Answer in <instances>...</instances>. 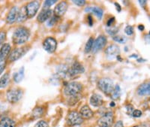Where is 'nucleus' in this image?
I'll use <instances>...</instances> for the list:
<instances>
[{"mask_svg": "<svg viewBox=\"0 0 150 127\" xmlns=\"http://www.w3.org/2000/svg\"><path fill=\"white\" fill-rule=\"evenodd\" d=\"M149 35H150V31H149Z\"/></svg>", "mask_w": 150, "mask_h": 127, "instance_id": "obj_44", "label": "nucleus"}, {"mask_svg": "<svg viewBox=\"0 0 150 127\" xmlns=\"http://www.w3.org/2000/svg\"><path fill=\"white\" fill-rule=\"evenodd\" d=\"M6 65H7V62H0V75L2 74L3 71L5 70V67H6Z\"/></svg>", "mask_w": 150, "mask_h": 127, "instance_id": "obj_37", "label": "nucleus"}, {"mask_svg": "<svg viewBox=\"0 0 150 127\" xmlns=\"http://www.w3.org/2000/svg\"><path fill=\"white\" fill-rule=\"evenodd\" d=\"M118 31H119V29H118V28L116 27H110L107 29V32H108L110 35H115L118 33Z\"/></svg>", "mask_w": 150, "mask_h": 127, "instance_id": "obj_32", "label": "nucleus"}, {"mask_svg": "<svg viewBox=\"0 0 150 127\" xmlns=\"http://www.w3.org/2000/svg\"><path fill=\"white\" fill-rule=\"evenodd\" d=\"M144 26H143V25H139L138 26V29H139V30H140V31H143V30H144Z\"/></svg>", "mask_w": 150, "mask_h": 127, "instance_id": "obj_43", "label": "nucleus"}, {"mask_svg": "<svg viewBox=\"0 0 150 127\" xmlns=\"http://www.w3.org/2000/svg\"><path fill=\"white\" fill-rule=\"evenodd\" d=\"M125 33L126 35H132L134 34V33L133 26H130V25L127 26L125 27Z\"/></svg>", "mask_w": 150, "mask_h": 127, "instance_id": "obj_30", "label": "nucleus"}, {"mask_svg": "<svg viewBox=\"0 0 150 127\" xmlns=\"http://www.w3.org/2000/svg\"><path fill=\"white\" fill-rule=\"evenodd\" d=\"M67 124L70 126H80L83 123V119L80 116L78 112L72 111L67 116Z\"/></svg>", "mask_w": 150, "mask_h": 127, "instance_id": "obj_6", "label": "nucleus"}, {"mask_svg": "<svg viewBox=\"0 0 150 127\" xmlns=\"http://www.w3.org/2000/svg\"><path fill=\"white\" fill-rule=\"evenodd\" d=\"M35 127H50V126L46 121H45V120H39V121L35 124Z\"/></svg>", "mask_w": 150, "mask_h": 127, "instance_id": "obj_33", "label": "nucleus"}, {"mask_svg": "<svg viewBox=\"0 0 150 127\" xmlns=\"http://www.w3.org/2000/svg\"><path fill=\"white\" fill-rule=\"evenodd\" d=\"M18 11V8L17 6H13L8 13L7 17H6V22L9 24H12L14 23L15 21H17Z\"/></svg>", "mask_w": 150, "mask_h": 127, "instance_id": "obj_16", "label": "nucleus"}, {"mask_svg": "<svg viewBox=\"0 0 150 127\" xmlns=\"http://www.w3.org/2000/svg\"><path fill=\"white\" fill-rule=\"evenodd\" d=\"M29 50V48H27L26 46L14 48V50H12L11 51L10 54L8 56V61L9 62H15V61L18 60L19 59H21V57H23Z\"/></svg>", "mask_w": 150, "mask_h": 127, "instance_id": "obj_5", "label": "nucleus"}, {"mask_svg": "<svg viewBox=\"0 0 150 127\" xmlns=\"http://www.w3.org/2000/svg\"><path fill=\"white\" fill-rule=\"evenodd\" d=\"M56 2H57L56 0H47V1L44 2V9H49L50 7H51L52 5L56 4Z\"/></svg>", "mask_w": 150, "mask_h": 127, "instance_id": "obj_28", "label": "nucleus"}, {"mask_svg": "<svg viewBox=\"0 0 150 127\" xmlns=\"http://www.w3.org/2000/svg\"><path fill=\"white\" fill-rule=\"evenodd\" d=\"M84 72H85V69H84L82 64L76 61V62L72 64L70 68H68V76L74 77V76H77L78 74H83Z\"/></svg>", "mask_w": 150, "mask_h": 127, "instance_id": "obj_11", "label": "nucleus"}, {"mask_svg": "<svg viewBox=\"0 0 150 127\" xmlns=\"http://www.w3.org/2000/svg\"><path fill=\"white\" fill-rule=\"evenodd\" d=\"M108 43V39L104 35H99L95 41H94L93 47H92V53H96L104 48Z\"/></svg>", "mask_w": 150, "mask_h": 127, "instance_id": "obj_8", "label": "nucleus"}, {"mask_svg": "<svg viewBox=\"0 0 150 127\" xmlns=\"http://www.w3.org/2000/svg\"><path fill=\"white\" fill-rule=\"evenodd\" d=\"M58 19L59 17H56V16H52L51 17H50V21H48V23L47 25L49 26H54L55 24L56 23L58 22Z\"/></svg>", "mask_w": 150, "mask_h": 127, "instance_id": "obj_29", "label": "nucleus"}, {"mask_svg": "<svg viewBox=\"0 0 150 127\" xmlns=\"http://www.w3.org/2000/svg\"><path fill=\"white\" fill-rule=\"evenodd\" d=\"M27 18L28 16L27 13H26V6H23V7H22L20 10H19L18 14H17V21L18 23H22L24 22L25 21H26Z\"/></svg>", "mask_w": 150, "mask_h": 127, "instance_id": "obj_23", "label": "nucleus"}, {"mask_svg": "<svg viewBox=\"0 0 150 127\" xmlns=\"http://www.w3.org/2000/svg\"><path fill=\"white\" fill-rule=\"evenodd\" d=\"M30 36V32L29 29L21 26L15 29V31L13 33L12 35V41L14 45H21L27 42Z\"/></svg>", "mask_w": 150, "mask_h": 127, "instance_id": "obj_1", "label": "nucleus"}, {"mask_svg": "<svg viewBox=\"0 0 150 127\" xmlns=\"http://www.w3.org/2000/svg\"><path fill=\"white\" fill-rule=\"evenodd\" d=\"M6 39V33L5 31H0V45H2Z\"/></svg>", "mask_w": 150, "mask_h": 127, "instance_id": "obj_35", "label": "nucleus"}, {"mask_svg": "<svg viewBox=\"0 0 150 127\" xmlns=\"http://www.w3.org/2000/svg\"><path fill=\"white\" fill-rule=\"evenodd\" d=\"M111 97L113 100L118 99L121 96V88H120L119 84H116V86L114 87V89L112 90V93H111Z\"/></svg>", "mask_w": 150, "mask_h": 127, "instance_id": "obj_26", "label": "nucleus"}, {"mask_svg": "<svg viewBox=\"0 0 150 127\" xmlns=\"http://www.w3.org/2000/svg\"><path fill=\"white\" fill-rule=\"evenodd\" d=\"M41 3L38 1H33L26 5V10L27 13L28 18H32L37 14L38 11L39 10Z\"/></svg>", "mask_w": 150, "mask_h": 127, "instance_id": "obj_10", "label": "nucleus"}, {"mask_svg": "<svg viewBox=\"0 0 150 127\" xmlns=\"http://www.w3.org/2000/svg\"><path fill=\"white\" fill-rule=\"evenodd\" d=\"M82 84L76 81L70 82L65 85L64 88V94L68 98H75V97H81V92L83 90Z\"/></svg>", "mask_w": 150, "mask_h": 127, "instance_id": "obj_2", "label": "nucleus"}, {"mask_svg": "<svg viewBox=\"0 0 150 127\" xmlns=\"http://www.w3.org/2000/svg\"><path fill=\"white\" fill-rule=\"evenodd\" d=\"M23 95V91L20 88H13L8 90L6 93V99L9 103L15 104L18 102Z\"/></svg>", "mask_w": 150, "mask_h": 127, "instance_id": "obj_4", "label": "nucleus"}, {"mask_svg": "<svg viewBox=\"0 0 150 127\" xmlns=\"http://www.w3.org/2000/svg\"><path fill=\"white\" fill-rule=\"evenodd\" d=\"M114 122V115L112 112H107L98 120L97 124L99 127H110Z\"/></svg>", "mask_w": 150, "mask_h": 127, "instance_id": "obj_7", "label": "nucleus"}, {"mask_svg": "<svg viewBox=\"0 0 150 127\" xmlns=\"http://www.w3.org/2000/svg\"><path fill=\"white\" fill-rule=\"evenodd\" d=\"M94 38L92 37H90L89 38V40L87 41L86 44L85 48H84V52L86 53H89V52L92 51V47H93V44H94Z\"/></svg>", "mask_w": 150, "mask_h": 127, "instance_id": "obj_27", "label": "nucleus"}, {"mask_svg": "<svg viewBox=\"0 0 150 127\" xmlns=\"http://www.w3.org/2000/svg\"><path fill=\"white\" fill-rule=\"evenodd\" d=\"M86 12H91L94 14L99 20H101L103 17L104 11L99 7H88L85 9Z\"/></svg>", "mask_w": 150, "mask_h": 127, "instance_id": "obj_20", "label": "nucleus"}, {"mask_svg": "<svg viewBox=\"0 0 150 127\" xmlns=\"http://www.w3.org/2000/svg\"><path fill=\"white\" fill-rule=\"evenodd\" d=\"M139 3L140 4V5H141L142 7L144 8L146 5L147 2H146V1H139Z\"/></svg>", "mask_w": 150, "mask_h": 127, "instance_id": "obj_40", "label": "nucleus"}, {"mask_svg": "<svg viewBox=\"0 0 150 127\" xmlns=\"http://www.w3.org/2000/svg\"><path fill=\"white\" fill-rule=\"evenodd\" d=\"M149 19H150V16H149Z\"/></svg>", "mask_w": 150, "mask_h": 127, "instance_id": "obj_45", "label": "nucleus"}, {"mask_svg": "<svg viewBox=\"0 0 150 127\" xmlns=\"http://www.w3.org/2000/svg\"><path fill=\"white\" fill-rule=\"evenodd\" d=\"M52 17V10L50 9H43L42 10L40 11L37 17L38 21L41 23H45L47 20L50 19V17Z\"/></svg>", "mask_w": 150, "mask_h": 127, "instance_id": "obj_15", "label": "nucleus"}, {"mask_svg": "<svg viewBox=\"0 0 150 127\" xmlns=\"http://www.w3.org/2000/svg\"><path fill=\"white\" fill-rule=\"evenodd\" d=\"M132 116L134 117H140L142 116V111H141L137 109V110H134V111L132 112Z\"/></svg>", "mask_w": 150, "mask_h": 127, "instance_id": "obj_36", "label": "nucleus"}, {"mask_svg": "<svg viewBox=\"0 0 150 127\" xmlns=\"http://www.w3.org/2000/svg\"><path fill=\"white\" fill-rule=\"evenodd\" d=\"M43 48L47 53H54L57 48V41L53 37H47L43 42Z\"/></svg>", "mask_w": 150, "mask_h": 127, "instance_id": "obj_9", "label": "nucleus"}, {"mask_svg": "<svg viewBox=\"0 0 150 127\" xmlns=\"http://www.w3.org/2000/svg\"><path fill=\"white\" fill-rule=\"evenodd\" d=\"M97 87L105 95H111L112 90L114 89L113 81L109 77H102L99 79L97 83Z\"/></svg>", "mask_w": 150, "mask_h": 127, "instance_id": "obj_3", "label": "nucleus"}, {"mask_svg": "<svg viewBox=\"0 0 150 127\" xmlns=\"http://www.w3.org/2000/svg\"><path fill=\"white\" fill-rule=\"evenodd\" d=\"M115 23V18L113 17H111V18H110L109 21H108V23H107V25H108V26H112V24L114 23Z\"/></svg>", "mask_w": 150, "mask_h": 127, "instance_id": "obj_38", "label": "nucleus"}, {"mask_svg": "<svg viewBox=\"0 0 150 127\" xmlns=\"http://www.w3.org/2000/svg\"><path fill=\"white\" fill-rule=\"evenodd\" d=\"M120 48L117 45H111L109 47L106 48L105 50V54L109 60H112L115 57H117L120 55Z\"/></svg>", "mask_w": 150, "mask_h": 127, "instance_id": "obj_13", "label": "nucleus"}, {"mask_svg": "<svg viewBox=\"0 0 150 127\" xmlns=\"http://www.w3.org/2000/svg\"><path fill=\"white\" fill-rule=\"evenodd\" d=\"M137 93L140 96H150V81L140 84L137 89Z\"/></svg>", "mask_w": 150, "mask_h": 127, "instance_id": "obj_17", "label": "nucleus"}, {"mask_svg": "<svg viewBox=\"0 0 150 127\" xmlns=\"http://www.w3.org/2000/svg\"><path fill=\"white\" fill-rule=\"evenodd\" d=\"M113 127H124V126H123V122L122 120H119V121H117V122L115 123Z\"/></svg>", "mask_w": 150, "mask_h": 127, "instance_id": "obj_39", "label": "nucleus"}, {"mask_svg": "<svg viewBox=\"0 0 150 127\" xmlns=\"http://www.w3.org/2000/svg\"><path fill=\"white\" fill-rule=\"evenodd\" d=\"M45 108L41 106L35 107L32 111V117L34 119H38L42 117L45 115Z\"/></svg>", "mask_w": 150, "mask_h": 127, "instance_id": "obj_21", "label": "nucleus"}, {"mask_svg": "<svg viewBox=\"0 0 150 127\" xmlns=\"http://www.w3.org/2000/svg\"><path fill=\"white\" fill-rule=\"evenodd\" d=\"M113 40L116 41V42H119V43H125V41H126V38L123 37V36L121 35H116V36H113Z\"/></svg>", "mask_w": 150, "mask_h": 127, "instance_id": "obj_31", "label": "nucleus"}, {"mask_svg": "<svg viewBox=\"0 0 150 127\" xmlns=\"http://www.w3.org/2000/svg\"><path fill=\"white\" fill-rule=\"evenodd\" d=\"M10 82V74L8 72H6L0 78V89L5 88L8 85Z\"/></svg>", "mask_w": 150, "mask_h": 127, "instance_id": "obj_24", "label": "nucleus"}, {"mask_svg": "<svg viewBox=\"0 0 150 127\" xmlns=\"http://www.w3.org/2000/svg\"><path fill=\"white\" fill-rule=\"evenodd\" d=\"M79 114H80V116L82 117V118L83 119H90L93 117L94 113L92 111L90 108L87 105H84L83 106L81 107V108L80 109V112Z\"/></svg>", "mask_w": 150, "mask_h": 127, "instance_id": "obj_19", "label": "nucleus"}, {"mask_svg": "<svg viewBox=\"0 0 150 127\" xmlns=\"http://www.w3.org/2000/svg\"><path fill=\"white\" fill-rule=\"evenodd\" d=\"M90 104L92 106L96 107H100L104 104V99H103V97L101 95L98 94V93H94L92 95V96L90 97Z\"/></svg>", "mask_w": 150, "mask_h": 127, "instance_id": "obj_18", "label": "nucleus"}, {"mask_svg": "<svg viewBox=\"0 0 150 127\" xmlns=\"http://www.w3.org/2000/svg\"><path fill=\"white\" fill-rule=\"evenodd\" d=\"M88 21H89V25H90V26H92V23H93V21H92V17H91V16H89V17H88Z\"/></svg>", "mask_w": 150, "mask_h": 127, "instance_id": "obj_42", "label": "nucleus"}, {"mask_svg": "<svg viewBox=\"0 0 150 127\" xmlns=\"http://www.w3.org/2000/svg\"><path fill=\"white\" fill-rule=\"evenodd\" d=\"M68 4L66 1H62V2H59L54 9L55 16L58 17L63 16L65 14V12L67 11V10H68Z\"/></svg>", "mask_w": 150, "mask_h": 127, "instance_id": "obj_12", "label": "nucleus"}, {"mask_svg": "<svg viewBox=\"0 0 150 127\" xmlns=\"http://www.w3.org/2000/svg\"><path fill=\"white\" fill-rule=\"evenodd\" d=\"M11 45L8 43L3 44L0 48V62H8V58L11 53Z\"/></svg>", "mask_w": 150, "mask_h": 127, "instance_id": "obj_14", "label": "nucleus"}, {"mask_svg": "<svg viewBox=\"0 0 150 127\" xmlns=\"http://www.w3.org/2000/svg\"><path fill=\"white\" fill-rule=\"evenodd\" d=\"M72 2L76 5H77V6H80V7L84 6L86 3V2L84 1V0H74V1H72Z\"/></svg>", "mask_w": 150, "mask_h": 127, "instance_id": "obj_34", "label": "nucleus"}, {"mask_svg": "<svg viewBox=\"0 0 150 127\" xmlns=\"http://www.w3.org/2000/svg\"><path fill=\"white\" fill-rule=\"evenodd\" d=\"M115 6H116V10L120 12V11H121V6H120V4L119 3H115Z\"/></svg>", "mask_w": 150, "mask_h": 127, "instance_id": "obj_41", "label": "nucleus"}, {"mask_svg": "<svg viewBox=\"0 0 150 127\" xmlns=\"http://www.w3.org/2000/svg\"><path fill=\"white\" fill-rule=\"evenodd\" d=\"M15 122L10 117H3L0 120V127H15Z\"/></svg>", "mask_w": 150, "mask_h": 127, "instance_id": "obj_22", "label": "nucleus"}, {"mask_svg": "<svg viewBox=\"0 0 150 127\" xmlns=\"http://www.w3.org/2000/svg\"><path fill=\"white\" fill-rule=\"evenodd\" d=\"M24 77V67L21 68L20 70L17 72L14 73V81H15V83L18 84L21 81H23Z\"/></svg>", "mask_w": 150, "mask_h": 127, "instance_id": "obj_25", "label": "nucleus"}]
</instances>
